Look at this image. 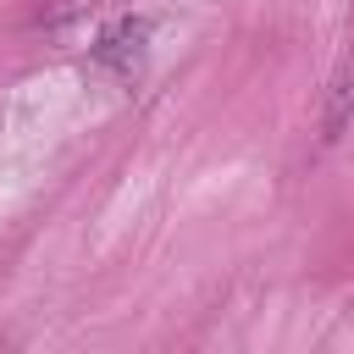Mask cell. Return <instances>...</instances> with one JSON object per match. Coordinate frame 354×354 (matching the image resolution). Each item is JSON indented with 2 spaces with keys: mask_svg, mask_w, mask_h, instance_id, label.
I'll list each match as a JSON object with an SVG mask.
<instances>
[{
  "mask_svg": "<svg viewBox=\"0 0 354 354\" xmlns=\"http://www.w3.org/2000/svg\"><path fill=\"white\" fill-rule=\"evenodd\" d=\"M354 122V50L337 61L332 83H326V111H321V138H337Z\"/></svg>",
  "mask_w": 354,
  "mask_h": 354,
  "instance_id": "obj_2",
  "label": "cell"
},
{
  "mask_svg": "<svg viewBox=\"0 0 354 354\" xmlns=\"http://www.w3.org/2000/svg\"><path fill=\"white\" fill-rule=\"evenodd\" d=\"M144 44H149V17H122V22L94 44V61H100V66H116V72H138Z\"/></svg>",
  "mask_w": 354,
  "mask_h": 354,
  "instance_id": "obj_1",
  "label": "cell"
}]
</instances>
